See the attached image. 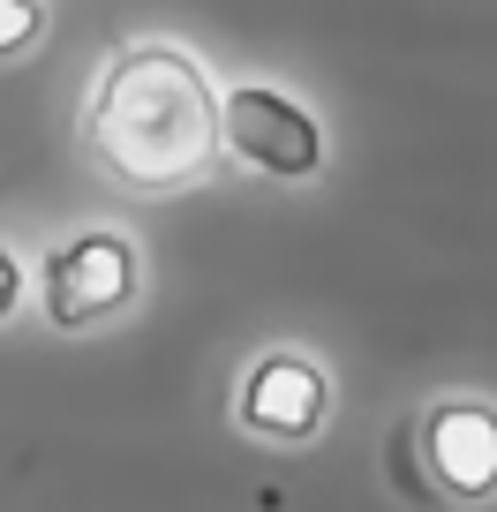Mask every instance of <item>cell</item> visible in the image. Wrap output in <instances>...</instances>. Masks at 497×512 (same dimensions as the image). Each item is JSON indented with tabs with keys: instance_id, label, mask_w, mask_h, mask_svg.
<instances>
[{
	"instance_id": "obj_4",
	"label": "cell",
	"mask_w": 497,
	"mask_h": 512,
	"mask_svg": "<svg viewBox=\"0 0 497 512\" xmlns=\"http://www.w3.org/2000/svg\"><path fill=\"white\" fill-rule=\"evenodd\" d=\"M219 151L257 181L279 189H309V181L332 166V136H324L317 106L294 98L287 83H219Z\"/></svg>"
},
{
	"instance_id": "obj_6",
	"label": "cell",
	"mask_w": 497,
	"mask_h": 512,
	"mask_svg": "<svg viewBox=\"0 0 497 512\" xmlns=\"http://www.w3.org/2000/svg\"><path fill=\"white\" fill-rule=\"evenodd\" d=\"M53 31V0H0V68L31 61Z\"/></svg>"
},
{
	"instance_id": "obj_5",
	"label": "cell",
	"mask_w": 497,
	"mask_h": 512,
	"mask_svg": "<svg viewBox=\"0 0 497 512\" xmlns=\"http://www.w3.org/2000/svg\"><path fill=\"white\" fill-rule=\"evenodd\" d=\"M415 460L445 505L497 497V400L490 392H437L415 415Z\"/></svg>"
},
{
	"instance_id": "obj_1",
	"label": "cell",
	"mask_w": 497,
	"mask_h": 512,
	"mask_svg": "<svg viewBox=\"0 0 497 512\" xmlns=\"http://www.w3.org/2000/svg\"><path fill=\"white\" fill-rule=\"evenodd\" d=\"M76 151L106 189L166 204L204 189L219 151V76L174 31H136L91 68L76 106Z\"/></svg>"
},
{
	"instance_id": "obj_7",
	"label": "cell",
	"mask_w": 497,
	"mask_h": 512,
	"mask_svg": "<svg viewBox=\"0 0 497 512\" xmlns=\"http://www.w3.org/2000/svg\"><path fill=\"white\" fill-rule=\"evenodd\" d=\"M31 309V264L16 256V241H0V332Z\"/></svg>"
},
{
	"instance_id": "obj_2",
	"label": "cell",
	"mask_w": 497,
	"mask_h": 512,
	"mask_svg": "<svg viewBox=\"0 0 497 512\" xmlns=\"http://www.w3.org/2000/svg\"><path fill=\"white\" fill-rule=\"evenodd\" d=\"M151 294V256L121 219H76L38 249L31 309L53 339H98L129 324Z\"/></svg>"
},
{
	"instance_id": "obj_3",
	"label": "cell",
	"mask_w": 497,
	"mask_h": 512,
	"mask_svg": "<svg viewBox=\"0 0 497 512\" xmlns=\"http://www.w3.org/2000/svg\"><path fill=\"white\" fill-rule=\"evenodd\" d=\"M332 415H339V384L324 369V354L302 339H264L226 384V422L249 445H272V452L317 445L332 430Z\"/></svg>"
}]
</instances>
